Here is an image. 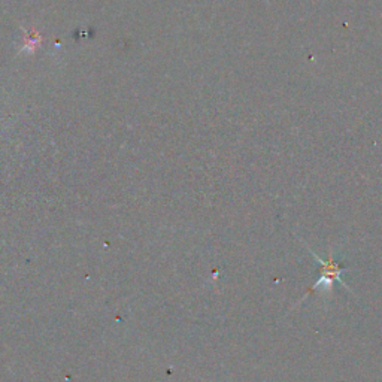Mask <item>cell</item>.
Returning <instances> with one entry per match:
<instances>
[{"mask_svg": "<svg viewBox=\"0 0 382 382\" xmlns=\"http://www.w3.org/2000/svg\"><path fill=\"white\" fill-rule=\"evenodd\" d=\"M313 254H314V253H313ZM314 257H315V260L319 261L321 266H323V270H321V276H319V279H317V283L314 284L313 288H310V290L308 291V294L314 293V291H315L317 288H319V285H324V288L330 290V288H331V284H333V281H339V283H342L340 275H342V272H344V270H345L344 267H342V266L338 263V261H335L331 257H329V260H321V258H319L318 256H315V254H314ZM308 294H306V296H308Z\"/></svg>", "mask_w": 382, "mask_h": 382, "instance_id": "cell-1", "label": "cell"}]
</instances>
